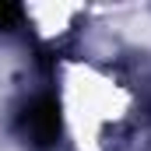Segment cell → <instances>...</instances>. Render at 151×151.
Masks as SVG:
<instances>
[{"label":"cell","instance_id":"cell-2","mask_svg":"<svg viewBox=\"0 0 151 151\" xmlns=\"http://www.w3.org/2000/svg\"><path fill=\"white\" fill-rule=\"evenodd\" d=\"M18 18H21V7H14V4H0V28L18 25Z\"/></svg>","mask_w":151,"mask_h":151},{"label":"cell","instance_id":"cell-1","mask_svg":"<svg viewBox=\"0 0 151 151\" xmlns=\"http://www.w3.org/2000/svg\"><path fill=\"white\" fill-rule=\"evenodd\" d=\"M21 127L28 134V141L39 148H49L60 134V109L53 99H35L25 113H21Z\"/></svg>","mask_w":151,"mask_h":151}]
</instances>
